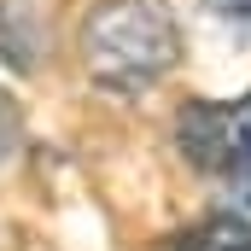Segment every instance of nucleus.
Wrapping results in <instances>:
<instances>
[{"label": "nucleus", "mask_w": 251, "mask_h": 251, "mask_svg": "<svg viewBox=\"0 0 251 251\" xmlns=\"http://www.w3.org/2000/svg\"><path fill=\"white\" fill-rule=\"evenodd\" d=\"M88 76L111 94H140L181 59V29L164 0H100L82 24Z\"/></svg>", "instance_id": "obj_1"}, {"label": "nucleus", "mask_w": 251, "mask_h": 251, "mask_svg": "<svg viewBox=\"0 0 251 251\" xmlns=\"http://www.w3.org/2000/svg\"><path fill=\"white\" fill-rule=\"evenodd\" d=\"M176 140L187 152V164L210 170V176H234L251 164V94L234 105L216 100H193L187 111L176 117Z\"/></svg>", "instance_id": "obj_2"}, {"label": "nucleus", "mask_w": 251, "mask_h": 251, "mask_svg": "<svg viewBox=\"0 0 251 251\" xmlns=\"http://www.w3.org/2000/svg\"><path fill=\"white\" fill-rule=\"evenodd\" d=\"M0 53L18 70H35V53H41V6L35 0H0Z\"/></svg>", "instance_id": "obj_3"}, {"label": "nucleus", "mask_w": 251, "mask_h": 251, "mask_svg": "<svg viewBox=\"0 0 251 251\" xmlns=\"http://www.w3.org/2000/svg\"><path fill=\"white\" fill-rule=\"evenodd\" d=\"M164 251H251V234L234 222V216H204L199 228L176 234Z\"/></svg>", "instance_id": "obj_4"}, {"label": "nucleus", "mask_w": 251, "mask_h": 251, "mask_svg": "<svg viewBox=\"0 0 251 251\" xmlns=\"http://www.w3.org/2000/svg\"><path fill=\"white\" fill-rule=\"evenodd\" d=\"M222 216H234V222L251 234V164L228 176V210H222Z\"/></svg>", "instance_id": "obj_5"}, {"label": "nucleus", "mask_w": 251, "mask_h": 251, "mask_svg": "<svg viewBox=\"0 0 251 251\" xmlns=\"http://www.w3.org/2000/svg\"><path fill=\"white\" fill-rule=\"evenodd\" d=\"M12 146H18V100L0 88V158H6Z\"/></svg>", "instance_id": "obj_6"}, {"label": "nucleus", "mask_w": 251, "mask_h": 251, "mask_svg": "<svg viewBox=\"0 0 251 251\" xmlns=\"http://www.w3.org/2000/svg\"><path fill=\"white\" fill-rule=\"evenodd\" d=\"M216 12H228V18H251V0H210Z\"/></svg>", "instance_id": "obj_7"}]
</instances>
